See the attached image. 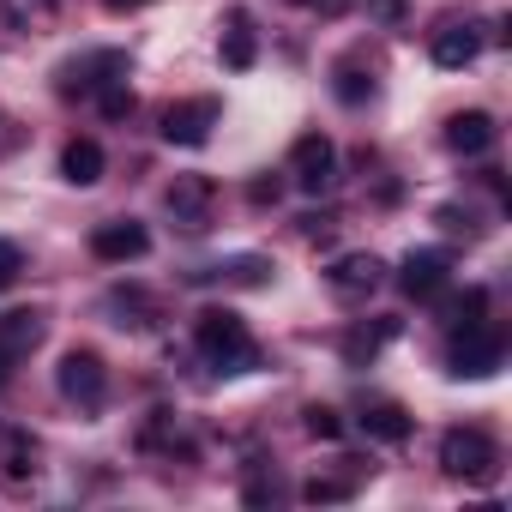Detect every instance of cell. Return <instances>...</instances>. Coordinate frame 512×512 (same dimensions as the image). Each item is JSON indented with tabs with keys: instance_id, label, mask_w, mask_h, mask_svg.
<instances>
[{
	"instance_id": "14",
	"label": "cell",
	"mask_w": 512,
	"mask_h": 512,
	"mask_svg": "<svg viewBox=\"0 0 512 512\" xmlns=\"http://www.w3.org/2000/svg\"><path fill=\"white\" fill-rule=\"evenodd\" d=\"M37 344H43V314H31V308H13V314H0V356H7V362L31 356Z\"/></svg>"
},
{
	"instance_id": "10",
	"label": "cell",
	"mask_w": 512,
	"mask_h": 512,
	"mask_svg": "<svg viewBox=\"0 0 512 512\" xmlns=\"http://www.w3.org/2000/svg\"><path fill=\"white\" fill-rule=\"evenodd\" d=\"M211 199H217V187H211L205 175H175L169 193H163V205L175 211L181 229H205V223H211Z\"/></svg>"
},
{
	"instance_id": "15",
	"label": "cell",
	"mask_w": 512,
	"mask_h": 512,
	"mask_svg": "<svg viewBox=\"0 0 512 512\" xmlns=\"http://www.w3.org/2000/svg\"><path fill=\"white\" fill-rule=\"evenodd\" d=\"M446 145H452L458 157H482V151L494 145V115H482V109L452 115V121H446Z\"/></svg>"
},
{
	"instance_id": "19",
	"label": "cell",
	"mask_w": 512,
	"mask_h": 512,
	"mask_svg": "<svg viewBox=\"0 0 512 512\" xmlns=\"http://www.w3.org/2000/svg\"><path fill=\"white\" fill-rule=\"evenodd\" d=\"M440 314H446V326H452V332H464V326H482V314H488V290H464V296H452Z\"/></svg>"
},
{
	"instance_id": "7",
	"label": "cell",
	"mask_w": 512,
	"mask_h": 512,
	"mask_svg": "<svg viewBox=\"0 0 512 512\" xmlns=\"http://www.w3.org/2000/svg\"><path fill=\"white\" fill-rule=\"evenodd\" d=\"M290 175H296L302 193H326L332 175H338V145H332L326 133H302V139L290 145Z\"/></svg>"
},
{
	"instance_id": "23",
	"label": "cell",
	"mask_w": 512,
	"mask_h": 512,
	"mask_svg": "<svg viewBox=\"0 0 512 512\" xmlns=\"http://www.w3.org/2000/svg\"><path fill=\"white\" fill-rule=\"evenodd\" d=\"M308 434L314 440H344V416L332 404H308Z\"/></svg>"
},
{
	"instance_id": "18",
	"label": "cell",
	"mask_w": 512,
	"mask_h": 512,
	"mask_svg": "<svg viewBox=\"0 0 512 512\" xmlns=\"http://www.w3.org/2000/svg\"><path fill=\"white\" fill-rule=\"evenodd\" d=\"M223 67L229 73H247L253 67V55H260V49H253V31H247V19H229V31H223Z\"/></svg>"
},
{
	"instance_id": "28",
	"label": "cell",
	"mask_w": 512,
	"mask_h": 512,
	"mask_svg": "<svg viewBox=\"0 0 512 512\" xmlns=\"http://www.w3.org/2000/svg\"><path fill=\"white\" fill-rule=\"evenodd\" d=\"M247 193H253V205H278V193H284V187H278V181H253Z\"/></svg>"
},
{
	"instance_id": "26",
	"label": "cell",
	"mask_w": 512,
	"mask_h": 512,
	"mask_svg": "<svg viewBox=\"0 0 512 512\" xmlns=\"http://www.w3.org/2000/svg\"><path fill=\"white\" fill-rule=\"evenodd\" d=\"M368 13H374L380 25H398V19H404V0H368Z\"/></svg>"
},
{
	"instance_id": "25",
	"label": "cell",
	"mask_w": 512,
	"mask_h": 512,
	"mask_svg": "<svg viewBox=\"0 0 512 512\" xmlns=\"http://www.w3.org/2000/svg\"><path fill=\"white\" fill-rule=\"evenodd\" d=\"M19 266H25L19 241H7V235H0V284H13V278H19Z\"/></svg>"
},
{
	"instance_id": "21",
	"label": "cell",
	"mask_w": 512,
	"mask_h": 512,
	"mask_svg": "<svg viewBox=\"0 0 512 512\" xmlns=\"http://www.w3.org/2000/svg\"><path fill=\"white\" fill-rule=\"evenodd\" d=\"M350 494H356V482H344V476H314L302 488V500H314V506H332V500H350Z\"/></svg>"
},
{
	"instance_id": "5",
	"label": "cell",
	"mask_w": 512,
	"mask_h": 512,
	"mask_svg": "<svg viewBox=\"0 0 512 512\" xmlns=\"http://www.w3.org/2000/svg\"><path fill=\"white\" fill-rule=\"evenodd\" d=\"M115 79H127V55L121 49H97V55H79V61L61 67V97H97Z\"/></svg>"
},
{
	"instance_id": "2",
	"label": "cell",
	"mask_w": 512,
	"mask_h": 512,
	"mask_svg": "<svg viewBox=\"0 0 512 512\" xmlns=\"http://www.w3.org/2000/svg\"><path fill=\"white\" fill-rule=\"evenodd\" d=\"M440 470L458 476V482H494L500 446H494L482 428H446V440H440Z\"/></svg>"
},
{
	"instance_id": "20",
	"label": "cell",
	"mask_w": 512,
	"mask_h": 512,
	"mask_svg": "<svg viewBox=\"0 0 512 512\" xmlns=\"http://www.w3.org/2000/svg\"><path fill=\"white\" fill-rule=\"evenodd\" d=\"M332 91H338V103H350V109H356V103H368V97H374V79H368L362 67H350V61H344V67L332 73Z\"/></svg>"
},
{
	"instance_id": "17",
	"label": "cell",
	"mask_w": 512,
	"mask_h": 512,
	"mask_svg": "<svg viewBox=\"0 0 512 512\" xmlns=\"http://www.w3.org/2000/svg\"><path fill=\"white\" fill-rule=\"evenodd\" d=\"M392 332H398V320H380V326H356V332L344 338V362H350V368H368Z\"/></svg>"
},
{
	"instance_id": "31",
	"label": "cell",
	"mask_w": 512,
	"mask_h": 512,
	"mask_svg": "<svg viewBox=\"0 0 512 512\" xmlns=\"http://www.w3.org/2000/svg\"><path fill=\"white\" fill-rule=\"evenodd\" d=\"M7 368H13V362H7V356H0V386H7Z\"/></svg>"
},
{
	"instance_id": "30",
	"label": "cell",
	"mask_w": 512,
	"mask_h": 512,
	"mask_svg": "<svg viewBox=\"0 0 512 512\" xmlns=\"http://www.w3.org/2000/svg\"><path fill=\"white\" fill-rule=\"evenodd\" d=\"M296 7H308V13H338L344 0H296Z\"/></svg>"
},
{
	"instance_id": "27",
	"label": "cell",
	"mask_w": 512,
	"mask_h": 512,
	"mask_svg": "<svg viewBox=\"0 0 512 512\" xmlns=\"http://www.w3.org/2000/svg\"><path fill=\"white\" fill-rule=\"evenodd\" d=\"M241 500H247V506H266V500H278V482H247Z\"/></svg>"
},
{
	"instance_id": "6",
	"label": "cell",
	"mask_w": 512,
	"mask_h": 512,
	"mask_svg": "<svg viewBox=\"0 0 512 512\" xmlns=\"http://www.w3.org/2000/svg\"><path fill=\"white\" fill-rule=\"evenodd\" d=\"M217 121H223V103H217V97H187V103H169V109H163V139L193 151V145L211 139Z\"/></svg>"
},
{
	"instance_id": "12",
	"label": "cell",
	"mask_w": 512,
	"mask_h": 512,
	"mask_svg": "<svg viewBox=\"0 0 512 512\" xmlns=\"http://www.w3.org/2000/svg\"><path fill=\"white\" fill-rule=\"evenodd\" d=\"M380 278H386V266L374 260V253H344V260H332V272H326V284L338 296H368Z\"/></svg>"
},
{
	"instance_id": "16",
	"label": "cell",
	"mask_w": 512,
	"mask_h": 512,
	"mask_svg": "<svg viewBox=\"0 0 512 512\" xmlns=\"http://www.w3.org/2000/svg\"><path fill=\"white\" fill-rule=\"evenodd\" d=\"M103 169H109V157H103V145H97V139H73V145L61 151V175H67L73 187H97V181H103Z\"/></svg>"
},
{
	"instance_id": "11",
	"label": "cell",
	"mask_w": 512,
	"mask_h": 512,
	"mask_svg": "<svg viewBox=\"0 0 512 512\" xmlns=\"http://www.w3.org/2000/svg\"><path fill=\"white\" fill-rule=\"evenodd\" d=\"M410 428H416V422H410L404 404H392V398H368V404H362V434H368V440H380V446H404Z\"/></svg>"
},
{
	"instance_id": "13",
	"label": "cell",
	"mask_w": 512,
	"mask_h": 512,
	"mask_svg": "<svg viewBox=\"0 0 512 512\" xmlns=\"http://www.w3.org/2000/svg\"><path fill=\"white\" fill-rule=\"evenodd\" d=\"M434 67H446V73H458V67H470L476 55H482V31L476 25H446V31H434Z\"/></svg>"
},
{
	"instance_id": "29",
	"label": "cell",
	"mask_w": 512,
	"mask_h": 512,
	"mask_svg": "<svg viewBox=\"0 0 512 512\" xmlns=\"http://www.w3.org/2000/svg\"><path fill=\"white\" fill-rule=\"evenodd\" d=\"M109 13H139V7H151V0H103Z\"/></svg>"
},
{
	"instance_id": "24",
	"label": "cell",
	"mask_w": 512,
	"mask_h": 512,
	"mask_svg": "<svg viewBox=\"0 0 512 512\" xmlns=\"http://www.w3.org/2000/svg\"><path fill=\"white\" fill-rule=\"evenodd\" d=\"M31 470H37V464H31V440H25V434H7V476L25 482Z\"/></svg>"
},
{
	"instance_id": "22",
	"label": "cell",
	"mask_w": 512,
	"mask_h": 512,
	"mask_svg": "<svg viewBox=\"0 0 512 512\" xmlns=\"http://www.w3.org/2000/svg\"><path fill=\"white\" fill-rule=\"evenodd\" d=\"M97 109H103L109 121H127V115H133V91H127V79L103 85V91H97Z\"/></svg>"
},
{
	"instance_id": "8",
	"label": "cell",
	"mask_w": 512,
	"mask_h": 512,
	"mask_svg": "<svg viewBox=\"0 0 512 512\" xmlns=\"http://www.w3.org/2000/svg\"><path fill=\"white\" fill-rule=\"evenodd\" d=\"M91 253H97V260H109V266L145 260V253H151V229L133 223V217H115V223H103V229L91 235Z\"/></svg>"
},
{
	"instance_id": "3",
	"label": "cell",
	"mask_w": 512,
	"mask_h": 512,
	"mask_svg": "<svg viewBox=\"0 0 512 512\" xmlns=\"http://www.w3.org/2000/svg\"><path fill=\"white\" fill-rule=\"evenodd\" d=\"M500 356H506V344H500V332L482 320V326H464V332L452 338V350H446V368H452L458 380H488V374L500 368Z\"/></svg>"
},
{
	"instance_id": "4",
	"label": "cell",
	"mask_w": 512,
	"mask_h": 512,
	"mask_svg": "<svg viewBox=\"0 0 512 512\" xmlns=\"http://www.w3.org/2000/svg\"><path fill=\"white\" fill-rule=\"evenodd\" d=\"M55 386H61V398H67V404L97 410V404H103V392H109V368H103V356H97V350H67V356H61V368H55Z\"/></svg>"
},
{
	"instance_id": "9",
	"label": "cell",
	"mask_w": 512,
	"mask_h": 512,
	"mask_svg": "<svg viewBox=\"0 0 512 512\" xmlns=\"http://www.w3.org/2000/svg\"><path fill=\"white\" fill-rule=\"evenodd\" d=\"M446 272H452V260H446L440 247L404 253V266H398V290H404L410 302H428V296H440V290H446Z\"/></svg>"
},
{
	"instance_id": "1",
	"label": "cell",
	"mask_w": 512,
	"mask_h": 512,
	"mask_svg": "<svg viewBox=\"0 0 512 512\" xmlns=\"http://www.w3.org/2000/svg\"><path fill=\"white\" fill-rule=\"evenodd\" d=\"M193 344H199V356L217 374H247L253 362H260V344H253V332H247V320L235 308H205L193 320Z\"/></svg>"
}]
</instances>
